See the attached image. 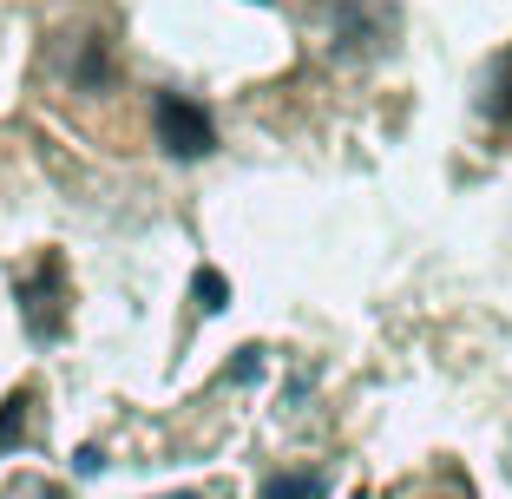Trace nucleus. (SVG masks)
Segmentation results:
<instances>
[{
    "label": "nucleus",
    "instance_id": "nucleus-1",
    "mask_svg": "<svg viewBox=\"0 0 512 499\" xmlns=\"http://www.w3.org/2000/svg\"><path fill=\"white\" fill-rule=\"evenodd\" d=\"M322 20H329L335 46H342L348 60H355V53H381V46L394 40V14L381 0H322Z\"/></svg>",
    "mask_w": 512,
    "mask_h": 499
},
{
    "label": "nucleus",
    "instance_id": "nucleus-2",
    "mask_svg": "<svg viewBox=\"0 0 512 499\" xmlns=\"http://www.w3.org/2000/svg\"><path fill=\"white\" fill-rule=\"evenodd\" d=\"M20 309H27L33 335H60L66 329V263L60 257L33 263V276L20 283Z\"/></svg>",
    "mask_w": 512,
    "mask_h": 499
},
{
    "label": "nucleus",
    "instance_id": "nucleus-3",
    "mask_svg": "<svg viewBox=\"0 0 512 499\" xmlns=\"http://www.w3.org/2000/svg\"><path fill=\"white\" fill-rule=\"evenodd\" d=\"M158 145H165L171 158H204L217 145V132H211V119H204V106L165 92V99H158Z\"/></svg>",
    "mask_w": 512,
    "mask_h": 499
},
{
    "label": "nucleus",
    "instance_id": "nucleus-4",
    "mask_svg": "<svg viewBox=\"0 0 512 499\" xmlns=\"http://www.w3.org/2000/svg\"><path fill=\"white\" fill-rule=\"evenodd\" d=\"M73 79L86 92H106L112 79H119V60H112V40L106 33H86V46H79V66H73Z\"/></svg>",
    "mask_w": 512,
    "mask_h": 499
},
{
    "label": "nucleus",
    "instance_id": "nucleus-5",
    "mask_svg": "<svg viewBox=\"0 0 512 499\" xmlns=\"http://www.w3.org/2000/svg\"><path fill=\"white\" fill-rule=\"evenodd\" d=\"M27 408H33V394H27V388H14L7 401H0V454L27 440Z\"/></svg>",
    "mask_w": 512,
    "mask_h": 499
},
{
    "label": "nucleus",
    "instance_id": "nucleus-6",
    "mask_svg": "<svg viewBox=\"0 0 512 499\" xmlns=\"http://www.w3.org/2000/svg\"><path fill=\"white\" fill-rule=\"evenodd\" d=\"M263 499H322V480H309V473H276V480L263 486Z\"/></svg>",
    "mask_w": 512,
    "mask_h": 499
},
{
    "label": "nucleus",
    "instance_id": "nucleus-7",
    "mask_svg": "<svg viewBox=\"0 0 512 499\" xmlns=\"http://www.w3.org/2000/svg\"><path fill=\"white\" fill-rule=\"evenodd\" d=\"M486 106H493L499 119H506V112H512V53H506V60H499V73H493V99H486Z\"/></svg>",
    "mask_w": 512,
    "mask_h": 499
},
{
    "label": "nucleus",
    "instance_id": "nucleus-8",
    "mask_svg": "<svg viewBox=\"0 0 512 499\" xmlns=\"http://www.w3.org/2000/svg\"><path fill=\"white\" fill-rule=\"evenodd\" d=\"M197 303H204V309H224V276H217V270H197Z\"/></svg>",
    "mask_w": 512,
    "mask_h": 499
},
{
    "label": "nucleus",
    "instance_id": "nucleus-9",
    "mask_svg": "<svg viewBox=\"0 0 512 499\" xmlns=\"http://www.w3.org/2000/svg\"><path fill=\"white\" fill-rule=\"evenodd\" d=\"M171 499H191V493H171Z\"/></svg>",
    "mask_w": 512,
    "mask_h": 499
}]
</instances>
